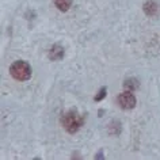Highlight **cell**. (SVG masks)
Instances as JSON below:
<instances>
[{
    "label": "cell",
    "mask_w": 160,
    "mask_h": 160,
    "mask_svg": "<svg viewBox=\"0 0 160 160\" xmlns=\"http://www.w3.org/2000/svg\"><path fill=\"white\" fill-rule=\"evenodd\" d=\"M64 57V48L61 45H53L49 50V58L50 60H61Z\"/></svg>",
    "instance_id": "4"
},
{
    "label": "cell",
    "mask_w": 160,
    "mask_h": 160,
    "mask_svg": "<svg viewBox=\"0 0 160 160\" xmlns=\"http://www.w3.org/2000/svg\"><path fill=\"white\" fill-rule=\"evenodd\" d=\"M10 73L18 82H26L31 76V67L26 61H15L10 67Z\"/></svg>",
    "instance_id": "2"
},
{
    "label": "cell",
    "mask_w": 160,
    "mask_h": 160,
    "mask_svg": "<svg viewBox=\"0 0 160 160\" xmlns=\"http://www.w3.org/2000/svg\"><path fill=\"white\" fill-rule=\"evenodd\" d=\"M83 123H84V118H83L82 115H80L78 111H75V110L67 111V113L61 117L62 128L71 134L76 133V132L83 126Z\"/></svg>",
    "instance_id": "1"
},
{
    "label": "cell",
    "mask_w": 160,
    "mask_h": 160,
    "mask_svg": "<svg viewBox=\"0 0 160 160\" xmlns=\"http://www.w3.org/2000/svg\"><path fill=\"white\" fill-rule=\"evenodd\" d=\"M118 105L125 110H130L136 106V97L132 92H122L121 95L117 97Z\"/></svg>",
    "instance_id": "3"
},
{
    "label": "cell",
    "mask_w": 160,
    "mask_h": 160,
    "mask_svg": "<svg viewBox=\"0 0 160 160\" xmlns=\"http://www.w3.org/2000/svg\"><path fill=\"white\" fill-rule=\"evenodd\" d=\"M144 12H145L148 17H152V15H156L158 14V4L152 0H148L144 4Z\"/></svg>",
    "instance_id": "5"
},
{
    "label": "cell",
    "mask_w": 160,
    "mask_h": 160,
    "mask_svg": "<svg viewBox=\"0 0 160 160\" xmlns=\"http://www.w3.org/2000/svg\"><path fill=\"white\" fill-rule=\"evenodd\" d=\"M106 94H107V91H106V87H102L101 90L98 91V94L95 95V98H94V101L95 102H101L102 99H105V97H106Z\"/></svg>",
    "instance_id": "8"
},
{
    "label": "cell",
    "mask_w": 160,
    "mask_h": 160,
    "mask_svg": "<svg viewBox=\"0 0 160 160\" xmlns=\"http://www.w3.org/2000/svg\"><path fill=\"white\" fill-rule=\"evenodd\" d=\"M54 3H56V7H57L61 12L68 11L72 6V0H54Z\"/></svg>",
    "instance_id": "7"
},
{
    "label": "cell",
    "mask_w": 160,
    "mask_h": 160,
    "mask_svg": "<svg viewBox=\"0 0 160 160\" xmlns=\"http://www.w3.org/2000/svg\"><path fill=\"white\" fill-rule=\"evenodd\" d=\"M138 80L136 78H130V79H126L125 83H123V88L126 91H134L138 88Z\"/></svg>",
    "instance_id": "6"
}]
</instances>
